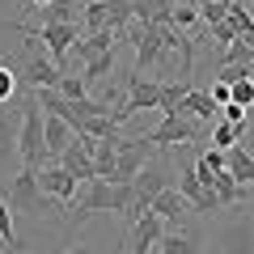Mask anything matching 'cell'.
I'll return each mask as SVG.
<instances>
[{
  "mask_svg": "<svg viewBox=\"0 0 254 254\" xmlns=\"http://www.w3.org/2000/svg\"><path fill=\"white\" fill-rule=\"evenodd\" d=\"M13 30H26V34H34L38 43L47 47V55H51L55 68H64V64H68L72 43L81 38V34H76V21H43V26H13Z\"/></svg>",
  "mask_w": 254,
  "mask_h": 254,
  "instance_id": "cell-2",
  "label": "cell"
},
{
  "mask_svg": "<svg viewBox=\"0 0 254 254\" xmlns=\"http://www.w3.org/2000/svg\"><path fill=\"white\" fill-rule=\"evenodd\" d=\"M195 4H199V0H195Z\"/></svg>",
  "mask_w": 254,
  "mask_h": 254,
  "instance_id": "cell-35",
  "label": "cell"
},
{
  "mask_svg": "<svg viewBox=\"0 0 254 254\" xmlns=\"http://www.w3.org/2000/svg\"><path fill=\"white\" fill-rule=\"evenodd\" d=\"M225 170L233 174L242 187H250V182H254V157L246 153L242 144H233V148H225Z\"/></svg>",
  "mask_w": 254,
  "mask_h": 254,
  "instance_id": "cell-18",
  "label": "cell"
},
{
  "mask_svg": "<svg viewBox=\"0 0 254 254\" xmlns=\"http://www.w3.org/2000/svg\"><path fill=\"white\" fill-rule=\"evenodd\" d=\"M148 153H153V144H148L144 136H136V140H119V153H115V170H110V178L106 182H131L140 174V165L148 161Z\"/></svg>",
  "mask_w": 254,
  "mask_h": 254,
  "instance_id": "cell-7",
  "label": "cell"
},
{
  "mask_svg": "<svg viewBox=\"0 0 254 254\" xmlns=\"http://www.w3.org/2000/svg\"><path fill=\"white\" fill-rule=\"evenodd\" d=\"M72 140H76V131H72V127L64 123L60 115H47V110H43V148H47V157L55 161V157H60L64 148L72 144Z\"/></svg>",
  "mask_w": 254,
  "mask_h": 254,
  "instance_id": "cell-13",
  "label": "cell"
},
{
  "mask_svg": "<svg viewBox=\"0 0 254 254\" xmlns=\"http://www.w3.org/2000/svg\"><path fill=\"white\" fill-rule=\"evenodd\" d=\"M195 21H199V9H190V4H174V9H170V26L190 30Z\"/></svg>",
  "mask_w": 254,
  "mask_h": 254,
  "instance_id": "cell-26",
  "label": "cell"
},
{
  "mask_svg": "<svg viewBox=\"0 0 254 254\" xmlns=\"http://www.w3.org/2000/svg\"><path fill=\"white\" fill-rule=\"evenodd\" d=\"M131 203H136V190H131V182H106V178H89V190H85V199L76 203V208H68V212H72L76 220L93 216V212H119V216L127 220Z\"/></svg>",
  "mask_w": 254,
  "mask_h": 254,
  "instance_id": "cell-1",
  "label": "cell"
},
{
  "mask_svg": "<svg viewBox=\"0 0 254 254\" xmlns=\"http://www.w3.org/2000/svg\"><path fill=\"white\" fill-rule=\"evenodd\" d=\"M0 246L9 254H17L21 250V242H17V229H13V208H9V199L0 195Z\"/></svg>",
  "mask_w": 254,
  "mask_h": 254,
  "instance_id": "cell-21",
  "label": "cell"
},
{
  "mask_svg": "<svg viewBox=\"0 0 254 254\" xmlns=\"http://www.w3.org/2000/svg\"><path fill=\"white\" fill-rule=\"evenodd\" d=\"M119 47V30H89L85 38H76L72 55H81V60H93V55H106Z\"/></svg>",
  "mask_w": 254,
  "mask_h": 254,
  "instance_id": "cell-15",
  "label": "cell"
},
{
  "mask_svg": "<svg viewBox=\"0 0 254 254\" xmlns=\"http://www.w3.org/2000/svg\"><path fill=\"white\" fill-rule=\"evenodd\" d=\"M174 0H131V17L140 21H170Z\"/></svg>",
  "mask_w": 254,
  "mask_h": 254,
  "instance_id": "cell-19",
  "label": "cell"
},
{
  "mask_svg": "<svg viewBox=\"0 0 254 254\" xmlns=\"http://www.w3.org/2000/svg\"><path fill=\"white\" fill-rule=\"evenodd\" d=\"M38 190L68 212V208H72V195H76V178L64 170L60 161H38Z\"/></svg>",
  "mask_w": 254,
  "mask_h": 254,
  "instance_id": "cell-5",
  "label": "cell"
},
{
  "mask_svg": "<svg viewBox=\"0 0 254 254\" xmlns=\"http://www.w3.org/2000/svg\"><path fill=\"white\" fill-rule=\"evenodd\" d=\"M220 119H225V123H233V127H246V106L225 102V106H220Z\"/></svg>",
  "mask_w": 254,
  "mask_h": 254,
  "instance_id": "cell-30",
  "label": "cell"
},
{
  "mask_svg": "<svg viewBox=\"0 0 254 254\" xmlns=\"http://www.w3.org/2000/svg\"><path fill=\"white\" fill-rule=\"evenodd\" d=\"M131 17V0H93L85 4V30H123Z\"/></svg>",
  "mask_w": 254,
  "mask_h": 254,
  "instance_id": "cell-8",
  "label": "cell"
},
{
  "mask_svg": "<svg viewBox=\"0 0 254 254\" xmlns=\"http://www.w3.org/2000/svg\"><path fill=\"white\" fill-rule=\"evenodd\" d=\"M148 208L165 220V229H174V225L182 220V212H187V199H182L174 187H165V190H157V195H153V203H148Z\"/></svg>",
  "mask_w": 254,
  "mask_h": 254,
  "instance_id": "cell-16",
  "label": "cell"
},
{
  "mask_svg": "<svg viewBox=\"0 0 254 254\" xmlns=\"http://www.w3.org/2000/svg\"><path fill=\"white\" fill-rule=\"evenodd\" d=\"M64 254H93L89 246H72V250H64Z\"/></svg>",
  "mask_w": 254,
  "mask_h": 254,
  "instance_id": "cell-33",
  "label": "cell"
},
{
  "mask_svg": "<svg viewBox=\"0 0 254 254\" xmlns=\"http://www.w3.org/2000/svg\"><path fill=\"white\" fill-rule=\"evenodd\" d=\"M157 250L161 254H199V237L190 233V229H165L161 233V242H157Z\"/></svg>",
  "mask_w": 254,
  "mask_h": 254,
  "instance_id": "cell-17",
  "label": "cell"
},
{
  "mask_svg": "<svg viewBox=\"0 0 254 254\" xmlns=\"http://www.w3.org/2000/svg\"><path fill=\"white\" fill-rule=\"evenodd\" d=\"M246 131H250V123H246V127H233V123H225V119H216V123H212V148H233V144H242Z\"/></svg>",
  "mask_w": 254,
  "mask_h": 254,
  "instance_id": "cell-20",
  "label": "cell"
},
{
  "mask_svg": "<svg viewBox=\"0 0 254 254\" xmlns=\"http://www.w3.org/2000/svg\"><path fill=\"white\" fill-rule=\"evenodd\" d=\"M55 161H60L64 170L72 174L76 182H89V178H98V170H93V157H89V148H85L81 140H72V144L64 148V153L55 157Z\"/></svg>",
  "mask_w": 254,
  "mask_h": 254,
  "instance_id": "cell-14",
  "label": "cell"
},
{
  "mask_svg": "<svg viewBox=\"0 0 254 254\" xmlns=\"http://www.w3.org/2000/svg\"><path fill=\"white\" fill-rule=\"evenodd\" d=\"M187 89H190V81H170V85L161 81V98H157V110H161V115H174V110H178V102L187 98Z\"/></svg>",
  "mask_w": 254,
  "mask_h": 254,
  "instance_id": "cell-22",
  "label": "cell"
},
{
  "mask_svg": "<svg viewBox=\"0 0 254 254\" xmlns=\"http://www.w3.org/2000/svg\"><path fill=\"white\" fill-rule=\"evenodd\" d=\"M212 34H216L220 43L229 47V43H233V38H237V26H233V21H229V17H225V21H216V26H212Z\"/></svg>",
  "mask_w": 254,
  "mask_h": 254,
  "instance_id": "cell-31",
  "label": "cell"
},
{
  "mask_svg": "<svg viewBox=\"0 0 254 254\" xmlns=\"http://www.w3.org/2000/svg\"><path fill=\"white\" fill-rule=\"evenodd\" d=\"M165 220L157 216L153 208H144L136 220H131V237H127V254H153V246L161 242Z\"/></svg>",
  "mask_w": 254,
  "mask_h": 254,
  "instance_id": "cell-10",
  "label": "cell"
},
{
  "mask_svg": "<svg viewBox=\"0 0 254 254\" xmlns=\"http://www.w3.org/2000/svg\"><path fill=\"white\" fill-rule=\"evenodd\" d=\"M13 98H17V76H13L9 64H0V106L13 102Z\"/></svg>",
  "mask_w": 254,
  "mask_h": 254,
  "instance_id": "cell-27",
  "label": "cell"
},
{
  "mask_svg": "<svg viewBox=\"0 0 254 254\" xmlns=\"http://www.w3.org/2000/svg\"><path fill=\"white\" fill-rule=\"evenodd\" d=\"M43 13V21H72V9H68V0H51L47 9H38Z\"/></svg>",
  "mask_w": 254,
  "mask_h": 254,
  "instance_id": "cell-29",
  "label": "cell"
},
{
  "mask_svg": "<svg viewBox=\"0 0 254 254\" xmlns=\"http://www.w3.org/2000/svg\"><path fill=\"white\" fill-rule=\"evenodd\" d=\"M110 68H115V51L85 60V85H93V81H106V72H110Z\"/></svg>",
  "mask_w": 254,
  "mask_h": 254,
  "instance_id": "cell-23",
  "label": "cell"
},
{
  "mask_svg": "<svg viewBox=\"0 0 254 254\" xmlns=\"http://www.w3.org/2000/svg\"><path fill=\"white\" fill-rule=\"evenodd\" d=\"M174 115H182V119H195V123H216L220 106L212 102V93H208V89H195V85H190V89H187V98L178 102V110H174Z\"/></svg>",
  "mask_w": 254,
  "mask_h": 254,
  "instance_id": "cell-12",
  "label": "cell"
},
{
  "mask_svg": "<svg viewBox=\"0 0 254 254\" xmlns=\"http://www.w3.org/2000/svg\"><path fill=\"white\" fill-rule=\"evenodd\" d=\"M250 212H254V195H250Z\"/></svg>",
  "mask_w": 254,
  "mask_h": 254,
  "instance_id": "cell-34",
  "label": "cell"
},
{
  "mask_svg": "<svg viewBox=\"0 0 254 254\" xmlns=\"http://www.w3.org/2000/svg\"><path fill=\"white\" fill-rule=\"evenodd\" d=\"M21 38H26V85L30 89H55L60 85V68L51 64V55H47V47L38 43L34 34H26V30H17Z\"/></svg>",
  "mask_w": 254,
  "mask_h": 254,
  "instance_id": "cell-4",
  "label": "cell"
},
{
  "mask_svg": "<svg viewBox=\"0 0 254 254\" xmlns=\"http://www.w3.org/2000/svg\"><path fill=\"white\" fill-rule=\"evenodd\" d=\"M178 195H182L187 203H195L199 212H216V208H220V199H216V195H212V190L199 182L195 165H182V174H178Z\"/></svg>",
  "mask_w": 254,
  "mask_h": 254,
  "instance_id": "cell-11",
  "label": "cell"
},
{
  "mask_svg": "<svg viewBox=\"0 0 254 254\" xmlns=\"http://www.w3.org/2000/svg\"><path fill=\"white\" fill-rule=\"evenodd\" d=\"M208 93H212V102H216V106H225V102H229V81H220V76H216Z\"/></svg>",
  "mask_w": 254,
  "mask_h": 254,
  "instance_id": "cell-32",
  "label": "cell"
},
{
  "mask_svg": "<svg viewBox=\"0 0 254 254\" xmlns=\"http://www.w3.org/2000/svg\"><path fill=\"white\" fill-rule=\"evenodd\" d=\"M17 144H21V165H38L47 157V148H43V106H38L34 93H30L26 106H21V136H17Z\"/></svg>",
  "mask_w": 254,
  "mask_h": 254,
  "instance_id": "cell-3",
  "label": "cell"
},
{
  "mask_svg": "<svg viewBox=\"0 0 254 254\" xmlns=\"http://www.w3.org/2000/svg\"><path fill=\"white\" fill-rule=\"evenodd\" d=\"M55 89L64 93V98H85L89 93V85H85V76H60V85Z\"/></svg>",
  "mask_w": 254,
  "mask_h": 254,
  "instance_id": "cell-28",
  "label": "cell"
},
{
  "mask_svg": "<svg viewBox=\"0 0 254 254\" xmlns=\"http://www.w3.org/2000/svg\"><path fill=\"white\" fill-rule=\"evenodd\" d=\"M43 190H38V165H21V174L13 178L9 190V208L13 212H43Z\"/></svg>",
  "mask_w": 254,
  "mask_h": 254,
  "instance_id": "cell-9",
  "label": "cell"
},
{
  "mask_svg": "<svg viewBox=\"0 0 254 254\" xmlns=\"http://www.w3.org/2000/svg\"><path fill=\"white\" fill-rule=\"evenodd\" d=\"M216 170H225V148H208V153L195 161V174H199V182L208 178V174H216Z\"/></svg>",
  "mask_w": 254,
  "mask_h": 254,
  "instance_id": "cell-25",
  "label": "cell"
},
{
  "mask_svg": "<svg viewBox=\"0 0 254 254\" xmlns=\"http://www.w3.org/2000/svg\"><path fill=\"white\" fill-rule=\"evenodd\" d=\"M229 102H237V106H246V110L254 106V76H250V72L237 76V81L229 85Z\"/></svg>",
  "mask_w": 254,
  "mask_h": 254,
  "instance_id": "cell-24",
  "label": "cell"
},
{
  "mask_svg": "<svg viewBox=\"0 0 254 254\" xmlns=\"http://www.w3.org/2000/svg\"><path fill=\"white\" fill-rule=\"evenodd\" d=\"M203 136V127L199 123H190V119H182V115H161V127L157 131H148V144L153 148H161V144H195V140Z\"/></svg>",
  "mask_w": 254,
  "mask_h": 254,
  "instance_id": "cell-6",
  "label": "cell"
}]
</instances>
